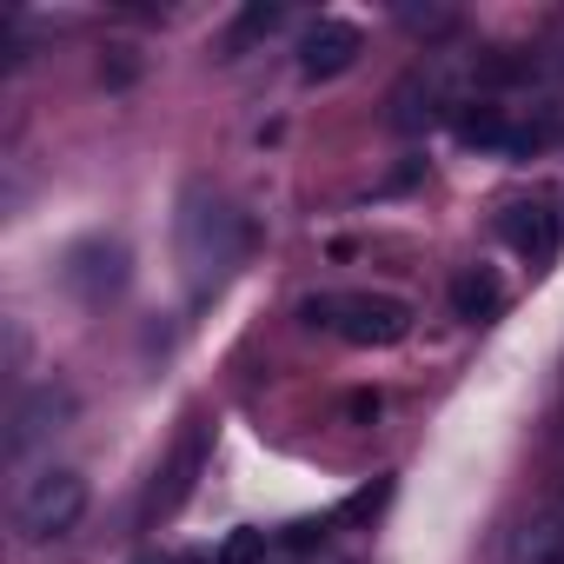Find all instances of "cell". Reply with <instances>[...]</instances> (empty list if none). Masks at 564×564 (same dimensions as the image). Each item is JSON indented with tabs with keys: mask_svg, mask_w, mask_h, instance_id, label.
<instances>
[{
	"mask_svg": "<svg viewBox=\"0 0 564 564\" xmlns=\"http://www.w3.org/2000/svg\"><path fill=\"white\" fill-rule=\"evenodd\" d=\"M265 551H272V538H265V531H232V538L213 551V564H259Z\"/></svg>",
	"mask_w": 564,
	"mask_h": 564,
	"instance_id": "8fae6325",
	"label": "cell"
},
{
	"mask_svg": "<svg viewBox=\"0 0 564 564\" xmlns=\"http://www.w3.org/2000/svg\"><path fill=\"white\" fill-rule=\"evenodd\" d=\"M199 465H206V419H186V432L173 438V452H166V465L153 471V491H147V524H160V518H173L186 498H193V485H199Z\"/></svg>",
	"mask_w": 564,
	"mask_h": 564,
	"instance_id": "277c9868",
	"label": "cell"
},
{
	"mask_svg": "<svg viewBox=\"0 0 564 564\" xmlns=\"http://www.w3.org/2000/svg\"><path fill=\"white\" fill-rule=\"evenodd\" d=\"M511 564H564V505H557V511H538V518L518 531Z\"/></svg>",
	"mask_w": 564,
	"mask_h": 564,
	"instance_id": "9c48e42d",
	"label": "cell"
},
{
	"mask_svg": "<svg viewBox=\"0 0 564 564\" xmlns=\"http://www.w3.org/2000/svg\"><path fill=\"white\" fill-rule=\"evenodd\" d=\"M359 54H366V41H359L352 21H313L300 34V74L306 80H339V74L359 67Z\"/></svg>",
	"mask_w": 564,
	"mask_h": 564,
	"instance_id": "8992f818",
	"label": "cell"
},
{
	"mask_svg": "<svg viewBox=\"0 0 564 564\" xmlns=\"http://www.w3.org/2000/svg\"><path fill=\"white\" fill-rule=\"evenodd\" d=\"M61 412H67V392H54V386H47V392H34V399L14 412V452H28V445L47 432V419H61Z\"/></svg>",
	"mask_w": 564,
	"mask_h": 564,
	"instance_id": "30bf717a",
	"label": "cell"
},
{
	"mask_svg": "<svg viewBox=\"0 0 564 564\" xmlns=\"http://www.w3.org/2000/svg\"><path fill=\"white\" fill-rule=\"evenodd\" d=\"M180 252H186V265H193L199 286H219V279L239 265V252H246V219L232 206L193 193L186 213H180Z\"/></svg>",
	"mask_w": 564,
	"mask_h": 564,
	"instance_id": "7a4b0ae2",
	"label": "cell"
},
{
	"mask_svg": "<svg viewBox=\"0 0 564 564\" xmlns=\"http://www.w3.org/2000/svg\"><path fill=\"white\" fill-rule=\"evenodd\" d=\"M300 319L313 333H333V339L359 346V352H386V346H399L412 333V306L399 293H366V286H352V293H313L300 306Z\"/></svg>",
	"mask_w": 564,
	"mask_h": 564,
	"instance_id": "6da1fadb",
	"label": "cell"
},
{
	"mask_svg": "<svg viewBox=\"0 0 564 564\" xmlns=\"http://www.w3.org/2000/svg\"><path fill=\"white\" fill-rule=\"evenodd\" d=\"M140 564H213V557H193V551H166V557H140Z\"/></svg>",
	"mask_w": 564,
	"mask_h": 564,
	"instance_id": "7c38bea8",
	"label": "cell"
},
{
	"mask_svg": "<svg viewBox=\"0 0 564 564\" xmlns=\"http://www.w3.org/2000/svg\"><path fill=\"white\" fill-rule=\"evenodd\" d=\"M452 313H458L465 326H491V319L505 313V286H498L491 265H465V272L452 279Z\"/></svg>",
	"mask_w": 564,
	"mask_h": 564,
	"instance_id": "ba28073f",
	"label": "cell"
},
{
	"mask_svg": "<svg viewBox=\"0 0 564 564\" xmlns=\"http://www.w3.org/2000/svg\"><path fill=\"white\" fill-rule=\"evenodd\" d=\"M87 518V478L80 471H67V465H47V471H34L28 485H21V498H14V524H21V538H67L74 524Z\"/></svg>",
	"mask_w": 564,
	"mask_h": 564,
	"instance_id": "3957f363",
	"label": "cell"
},
{
	"mask_svg": "<svg viewBox=\"0 0 564 564\" xmlns=\"http://www.w3.org/2000/svg\"><path fill=\"white\" fill-rule=\"evenodd\" d=\"M498 239H505L518 259L551 265L557 246H564V213H557L551 199H511V206L498 213Z\"/></svg>",
	"mask_w": 564,
	"mask_h": 564,
	"instance_id": "5b68a950",
	"label": "cell"
},
{
	"mask_svg": "<svg viewBox=\"0 0 564 564\" xmlns=\"http://www.w3.org/2000/svg\"><path fill=\"white\" fill-rule=\"evenodd\" d=\"M458 140L465 147H491V153H531L544 133L538 127H518L505 107H471V113H458Z\"/></svg>",
	"mask_w": 564,
	"mask_h": 564,
	"instance_id": "52a82bcc",
	"label": "cell"
}]
</instances>
